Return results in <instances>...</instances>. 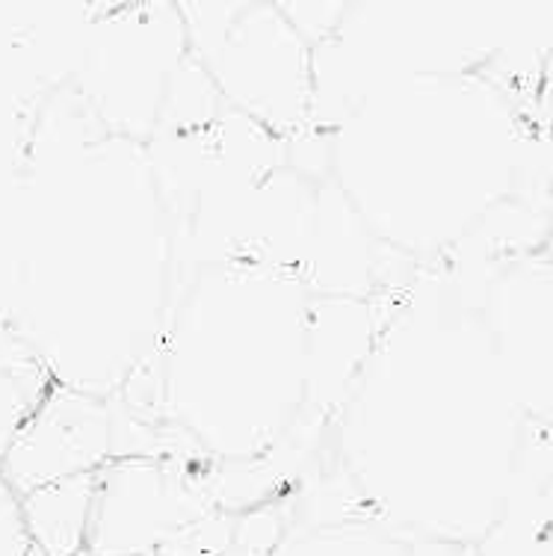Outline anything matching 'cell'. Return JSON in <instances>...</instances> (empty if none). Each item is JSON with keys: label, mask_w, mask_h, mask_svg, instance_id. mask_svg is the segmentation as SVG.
<instances>
[{"label": "cell", "mask_w": 553, "mask_h": 556, "mask_svg": "<svg viewBox=\"0 0 553 556\" xmlns=\"http://www.w3.org/2000/svg\"><path fill=\"white\" fill-rule=\"evenodd\" d=\"M477 556H479V554H477Z\"/></svg>", "instance_id": "cell-3"}, {"label": "cell", "mask_w": 553, "mask_h": 556, "mask_svg": "<svg viewBox=\"0 0 553 556\" xmlns=\"http://www.w3.org/2000/svg\"><path fill=\"white\" fill-rule=\"evenodd\" d=\"M285 556H477V551L424 542L376 525L317 530L293 542Z\"/></svg>", "instance_id": "cell-1"}, {"label": "cell", "mask_w": 553, "mask_h": 556, "mask_svg": "<svg viewBox=\"0 0 553 556\" xmlns=\"http://www.w3.org/2000/svg\"><path fill=\"white\" fill-rule=\"evenodd\" d=\"M0 556H39L24 525L22 503L7 492L0 494Z\"/></svg>", "instance_id": "cell-2"}]
</instances>
